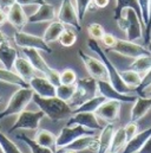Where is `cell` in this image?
Listing matches in <instances>:
<instances>
[{
  "instance_id": "obj_1",
  "label": "cell",
  "mask_w": 151,
  "mask_h": 153,
  "mask_svg": "<svg viewBox=\"0 0 151 153\" xmlns=\"http://www.w3.org/2000/svg\"><path fill=\"white\" fill-rule=\"evenodd\" d=\"M32 100L39 107V109L44 112L45 116H47L52 121L65 120L73 114V109L70 107V105L67 102L60 100L57 96L41 97L37 94H34Z\"/></svg>"
},
{
  "instance_id": "obj_2",
  "label": "cell",
  "mask_w": 151,
  "mask_h": 153,
  "mask_svg": "<svg viewBox=\"0 0 151 153\" xmlns=\"http://www.w3.org/2000/svg\"><path fill=\"white\" fill-rule=\"evenodd\" d=\"M87 45H89V48H90L93 52H96V53L99 56L100 61L104 63V65H105V68H106V71H108V75H109V82L112 84V87L114 89H117L118 91H120V93H123V94H130V93L135 91L133 89L129 88V87L124 83V81H123L122 77H120V73L117 70V68L113 65L112 62L109 59V57L106 56L105 51L99 46V44H98L97 40L90 38L87 40Z\"/></svg>"
},
{
  "instance_id": "obj_3",
  "label": "cell",
  "mask_w": 151,
  "mask_h": 153,
  "mask_svg": "<svg viewBox=\"0 0 151 153\" xmlns=\"http://www.w3.org/2000/svg\"><path fill=\"white\" fill-rule=\"evenodd\" d=\"M116 22L118 27L125 32L128 40L135 42L143 37V22L137 12L132 8H125Z\"/></svg>"
},
{
  "instance_id": "obj_4",
  "label": "cell",
  "mask_w": 151,
  "mask_h": 153,
  "mask_svg": "<svg viewBox=\"0 0 151 153\" xmlns=\"http://www.w3.org/2000/svg\"><path fill=\"white\" fill-rule=\"evenodd\" d=\"M98 94H99L98 93V84H97L96 78L90 76L77 79L75 95L71 99V101L69 102V105L72 109H75L78 106H80L81 103H84L85 101L95 97Z\"/></svg>"
},
{
  "instance_id": "obj_5",
  "label": "cell",
  "mask_w": 151,
  "mask_h": 153,
  "mask_svg": "<svg viewBox=\"0 0 151 153\" xmlns=\"http://www.w3.org/2000/svg\"><path fill=\"white\" fill-rule=\"evenodd\" d=\"M34 95V91L29 87V88H19L10 99L7 106L5 107V109L0 113V120L11 116V115H15L21 113L26 106L32 101Z\"/></svg>"
},
{
  "instance_id": "obj_6",
  "label": "cell",
  "mask_w": 151,
  "mask_h": 153,
  "mask_svg": "<svg viewBox=\"0 0 151 153\" xmlns=\"http://www.w3.org/2000/svg\"><path fill=\"white\" fill-rule=\"evenodd\" d=\"M84 135H95V131L85 128L80 125H72V126L66 125L64 128H62L59 135L57 137V141H56L57 151L63 150L69 144L75 141L76 139H78L80 137H84Z\"/></svg>"
},
{
  "instance_id": "obj_7",
  "label": "cell",
  "mask_w": 151,
  "mask_h": 153,
  "mask_svg": "<svg viewBox=\"0 0 151 153\" xmlns=\"http://www.w3.org/2000/svg\"><path fill=\"white\" fill-rule=\"evenodd\" d=\"M45 116L43 111L38 112H31V111H23L21 113L18 114L17 121L13 123V126L8 129L10 133H13L18 129H31V131H37L39 128V123L41 119Z\"/></svg>"
},
{
  "instance_id": "obj_8",
  "label": "cell",
  "mask_w": 151,
  "mask_h": 153,
  "mask_svg": "<svg viewBox=\"0 0 151 153\" xmlns=\"http://www.w3.org/2000/svg\"><path fill=\"white\" fill-rule=\"evenodd\" d=\"M109 51H113V52H117L119 55H123L125 57H131V58H137V57H141V56H149L151 55L149 52V50L141 45V44H137L135 42H131V40H128V39H118L116 44L113 45L112 48L108 49Z\"/></svg>"
},
{
  "instance_id": "obj_9",
  "label": "cell",
  "mask_w": 151,
  "mask_h": 153,
  "mask_svg": "<svg viewBox=\"0 0 151 153\" xmlns=\"http://www.w3.org/2000/svg\"><path fill=\"white\" fill-rule=\"evenodd\" d=\"M13 40L18 46H20L23 49H37L39 51L41 50L47 53L52 52V49L50 48L48 43H46L44 40V38H40V37L31 35V33L17 31L13 36Z\"/></svg>"
},
{
  "instance_id": "obj_10",
  "label": "cell",
  "mask_w": 151,
  "mask_h": 153,
  "mask_svg": "<svg viewBox=\"0 0 151 153\" xmlns=\"http://www.w3.org/2000/svg\"><path fill=\"white\" fill-rule=\"evenodd\" d=\"M78 55L80 57V59L83 61L86 70L89 71L90 76L96 78V79H104V81H109V75L106 71V68L104 65V63L98 59L95 58L87 53H85L83 50H78Z\"/></svg>"
},
{
  "instance_id": "obj_11",
  "label": "cell",
  "mask_w": 151,
  "mask_h": 153,
  "mask_svg": "<svg viewBox=\"0 0 151 153\" xmlns=\"http://www.w3.org/2000/svg\"><path fill=\"white\" fill-rule=\"evenodd\" d=\"M97 84H98V93L100 95H103L106 100H116L119 102H135L137 96L136 95H131V94H123L120 91H118L117 89H114L112 84L109 81H104V79H97Z\"/></svg>"
},
{
  "instance_id": "obj_12",
  "label": "cell",
  "mask_w": 151,
  "mask_h": 153,
  "mask_svg": "<svg viewBox=\"0 0 151 153\" xmlns=\"http://www.w3.org/2000/svg\"><path fill=\"white\" fill-rule=\"evenodd\" d=\"M58 20H60L64 25H70L75 27L76 31L81 30V24L78 19V13L72 0H63L60 10L58 12Z\"/></svg>"
},
{
  "instance_id": "obj_13",
  "label": "cell",
  "mask_w": 151,
  "mask_h": 153,
  "mask_svg": "<svg viewBox=\"0 0 151 153\" xmlns=\"http://www.w3.org/2000/svg\"><path fill=\"white\" fill-rule=\"evenodd\" d=\"M72 125H80L85 128L93 129V131L103 129V126L98 121L96 113H90V112L73 113L69 117V121H67V126H72Z\"/></svg>"
},
{
  "instance_id": "obj_14",
  "label": "cell",
  "mask_w": 151,
  "mask_h": 153,
  "mask_svg": "<svg viewBox=\"0 0 151 153\" xmlns=\"http://www.w3.org/2000/svg\"><path fill=\"white\" fill-rule=\"evenodd\" d=\"M120 106L122 102L116 101V100H106L103 102L99 108L95 112L97 117L106 121L108 123H113L119 119L120 114Z\"/></svg>"
},
{
  "instance_id": "obj_15",
  "label": "cell",
  "mask_w": 151,
  "mask_h": 153,
  "mask_svg": "<svg viewBox=\"0 0 151 153\" xmlns=\"http://www.w3.org/2000/svg\"><path fill=\"white\" fill-rule=\"evenodd\" d=\"M30 88L41 97L56 96V85H53L46 77L33 76L29 81Z\"/></svg>"
},
{
  "instance_id": "obj_16",
  "label": "cell",
  "mask_w": 151,
  "mask_h": 153,
  "mask_svg": "<svg viewBox=\"0 0 151 153\" xmlns=\"http://www.w3.org/2000/svg\"><path fill=\"white\" fill-rule=\"evenodd\" d=\"M7 20L18 30L21 31V29L25 26V24L29 22V18L26 17L23 6L19 5L18 2H14L8 10H7Z\"/></svg>"
},
{
  "instance_id": "obj_17",
  "label": "cell",
  "mask_w": 151,
  "mask_h": 153,
  "mask_svg": "<svg viewBox=\"0 0 151 153\" xmlns=\"http://www.w3.org/2000/svg\"><path fill=\"white\" fill-rule=\"evenodd\" d=\"M97 147H98V137H96V135H84V137H80V138L76 139L75 141L69 144L63 150H73L76 152H81V151H85V150L97 151Z\"/></svg>"
},
{
  "instance_id": "obj_18",
  "label": "cell",
  "mask_w": 151,
  "mask_h": 153,
  "mask_svg": "<svg viewBox=\"0 0 151 153\" xmlns=\"http://www.w3.org/2000/svg\"><path fill=\"white\" fill-rule=\"evenodd\" d=\"M56 18V11L54 6L47 2H44L40 5L37 12L31 14L29 17L30 23H43V22H51Z\"/></svg>"
},
{
  "instance_id": "obj_19",
  "label": "cell",
  "mask_w": 151,
  "mask_h": 153,
  "mask_svg": "<svg viewBox=\"0 0 151 153\" xmlns=\"http://www.w3.org/2000/svg\"><path fill=\"white\" fill-rule=\"evenodd\" d=\"M151 108V97L145 96H137L135 105L131 109V121L137 122L147 114Z\"/></svg>"
},
{
  "instance_id": "obj_20",
  "label": "cell",
  "mask_w": 151,
  "mask_h": 153,
  "mask_svg": "<svg viewBox=\"0 0 151 153\" xmlns=\"http://www.w3.org/2000/svg\"><path fill=\"white\" fill-rule=\"evenodd\" d=\"M23 50H24V53H25L26 58L31 62V64L33 65V68L37 71H40L44 75H46L48 73L51 67L47 65L45 59L41 57L39 50H37V49H23Z\"/></svg>"
},
{
  "instance_id": "obj_21",
  "label": "cell",
  "mask_w": 151,
  "mask_h": 153,
  "mask_svg": "<svg viewBox=\"0 0 151 153\" xmlns=\"http://www.w3.org/2000/svg\"><path fill=\"white\" fill-rule=\"evenodd\" d=\"M151 135V127L141 132V133H137L131 140H129L124 147V150L122 151V153H136L138 152L142 146L145 144V141L150 138Z\"/></svg>"
},
{
  "instance_id": "obj_22",
  "label": "cell",
  "mask_w": 151,
  "mask_h": 153,
  "mask_svg": "<svg viewBox=\"0 0 151 153\" xmlns=\"http://www.w3.org/2000/svg\"><path fill=\"white\" fill-rule=\"evenodd\" d=\"M114 133V127L113 123H108L105 127H103L100 135L98 137V147H97V153H108L111 146L112 137Z\"/></svg>"
},
{
  "instance_id": "obj_23",
  "label": "cell",
  "mask_w": 151,
  "mask_h": 153,
  "mask_svg": "<svg viewBox=\"0 0 151 153\" xmlns=\"http://www.w3.org/2000/svg\"><path fill=\"white\" fill-rule=\"evenodd\" d=\"M13 68L15 69L17 74L20 75L26 82H29L33 76H36V69L33 68V65L31 64V62L27 58H23V57H17Z\"/></svg>"
},
{
  "instance_id": "obj_24",
  "label": "cell",
  "mask_w": 151,
  "mask_h": 153,
  "mask_svg": "<svg viewBox=\"0 0 151 153\" xmlns=\"http://www.w3.org/2000/svg\"><path fill=\"white\" fill-rule=\"evenodd\" d=\"M18 57V53L15 49H13L7 42L0 44V62L4 64L6 69H12L14 65V62Z\"/></svg>"
},
{
  "instance_id": "obj_25",
  "label": "cell",
  "mask_w": 151,
  "mask_h": 153,
  "mask_svg": "<svg viewBox=\"0 0 151 153\" xmlns=\"http://www.w3.org/2000/svg\"><path fill=\"white\" fill-rule=\"evenodd\" d=\"M0 81L5 82V83H10L13 85H18L19 88H29L30 84L29 82H26L20 75H18L17 73H13L10 69L6 68H0Z\"/></svg>"
},
{
  "instance_id": "obj_26",
  "label": "cell",
  "mask_w": 151,
  "mask_h": 153,
  "mask_svg": "<svg viewBox=\"0 0 151 153\" xmlns=\"http://www.w3.org/2000/svg\"><path fill=\"white\" fill-rule=\"evenodd\" d=\"M34 141L38 143L39 145L44 146V147H47V149L52 150L54 153L57 152V147H56L57 137H56L53 133H51L50 131H46V129H39L37 133H36Z\"/></svg>"
},
{
  "instance_id": "obj_27",
  "label": "cell",
  "mask_w": 151,
  "mask_h": 153,
  "mask_svg": "<svg viewBox=\"0 0 151 153\" xmlns=\"http://www.w3.org/2000/svg\"><path fill=\"white\" fill-rule=\"evenodd\" d=\"M65 25L60 22V20H54L50 24V26L46 29L45 33H44V40L46 43H52V42H56L58 40L60 35L63 33V31L65 30Z\"/></svg>"
},
{
  "instance_id": "obj_28",
  "label": "cell",
  "mask_w": 151,
  "mask_h": 153,
  "mask_svg": "<svg viewBox=\"0 0 151 153\" xmlns=\"http://www.w3.org/2000/svg\"><path fill=\"white\" fill-rule=\"evenodd\" d=\"M105 101H106V99H105L103 95L98 94V95H96L95 97H92V99L85 101L84 103H81L80 106H78L77 108H75V109H73V113H80V112L95 113V112L99 108V106H100L103 102H105Z\"/></svg>"
},
{
  "instance_id": "obj_29",
  "label": "cell",
  "mask_w": 151,
  "mask_h": 153,
  "mask_svg": "<svg viewBox=\"0 0 151 153\" xmlns=\"http://www.w3.org/2000/svg\"><path fill=\"white\" fill-rule=\"evenodd\" d=\"M125 8H132L133 11L137 12V14H138V16L141 17V19H142L141 8H139V5H138V1H137V0H116L114 16H113V17H114V20L122 16V12H123Z\"/></svg>"
},
{
  "instance_id": "obj_30",
  "label": "cell",
  "mask_w": 151,
  "mask_h": 153,
  "mask_svg": "<svg viewBox=\"0 0 151 153\" xmlns=\"http://www.w3.org/2000/svg\"><path fill=\"white\" fill-rule=\"evenodd\" d=\"M126 143H128V140H126L124 127H120L117 131H114V133H113L112 141H111V146H110L109 151L122 153V151L124 150V147L126 145Z\"/></svg>"
},
{
  "instance_id": "obj_31",
  "label": "cell",
  "mask_w": 151,
  "mask_h": 153,
  "mask_svg": "<svg viewBox=\"0 0 151 153\" xmlns=\"http://www.w3.org/2000/svg\"><path fill=\"white\" fill-rule=\"evenodd\" d=\"M120 73V77L124 81V83L131 88V89H136L141 82H142V76L139 73L135 71V70H131V69H126V70H123V71H119Z\"/></svg>"
},
{
  "instance_id": "obj_32",
  "label": "cell",
  "mask_w": 151,
  "mask_h": 153,
  "mask_svg": "<svg viewBox=\"0 0 151 153\" xmlns=\"http://www.w3.org/2000/svg\"><path fill=\"white\" fill-rule=\"evenodd\" d=\"M151 68V55L149 56H141L135 58V61L129 65V69L135 70L137 73H147Z\"/></svg>"
},
{
  "instance_id": "obj_33",
  "label": "cell",
  "mask_w": 151,
  "mask_h": 153,
  "mask_svg": "<svg viewBox=\"0 0 151 153\" xmlns=\"http://www.w3.org/2000/svg\"><path fill=\"white\" fill-rule=\"evenodd\" d=\"M76 91V84H59L56 87V96L65 102H70Z\"/></svg>"
},
{
  "instance_id": "obj_34",
  "label": "cell",
  "mask_w": 151,
  "mask_h": 153,
  "mask_svg": "<svg viewBox=\"0 0 151 153\" xmlns=\"http://www.w3.org/2000/svg\"><path fill=\"white\" fill-rule=\"evenodd\" d=\"M17 138H18L19 140L24 141V143L30 147V150H31V152L32 153H54L52 150H50V149H47V147H44V146L39 145L38 143L34 141V139H31V138H29V137L25 135V134H18Z\"/></svg>"
},
{
  "instance_id": "obj_35",
  "label": "cell",
  "mask_w": 151,
  "mask_h": 153,
  "mask_svg": "<svg viewBox=\"0 0 151 153\" xmlns=\"http://www.w3.org/2000/svg\"><path fill=\"white\" fill-rule=\"evenodd\" d=\"M0 146L2 147L5 153H23L19 150V147L11 139H8L1 131H0Z\"/></svg>"
},
{
  "instance_id": "obj_36",
  "label": "cell",
  "mask_w": 151,
  "mask_h": 153,
  "mask_svg": "<svg viewBox=\"0 0 151 153\" xmlns=\"http://www.w3.org/2000/svg\"><path fill=\"white\" fill-rule=\"evenodd\" d=\"M58 40H59V43L63 46L70 48V46H72L76 42H77V33H76L75 31H71V30L65 29L63 31V33L60 35V37H59Z\"/></svg>"
},
{
  "instance_id": "obj_37",
  "label": "cell",
  "mask_w": 151,
  "mask_h": 153,
  "mask_svg": "<svg viewBox=\"0 0 151 153\" xmlns=\"http://www.w3.org/2000/svg\"><path fill=\"white\" fill-rule=\"evenodd\" d=\"M87 32H89V36L95 40H102V38L105 35V31H104L103 26L100 24H97V23L90 24L87 26Z\"/></svg>"
},
{
  "instance_id": "obj_38",
  "label": "cell",
  "mask_w": 151,
  "mask_h": 153,
  "mask_svg": "<svg viewBox=\"0 0 151 153\" xmlns=\"http://www.w3.org/2000/svg\"><path fill=\"white\" fill-rule=\"evenodd\" d=\"M77 4V13H78V19L80 22V24L83 23V19L90 7V5L92 4V0H76Z\"/></svg>"
},
{
  "instance_id": "obj_39",
  "label": "cell",
  "mask_w": 151,
  "mask_h": 153,
  "mask_svg": "<svg viewBox=\"0 0 151 153\" xmlns=\"http://www.w3.org/2000/svg\"><path fill=\"white\" fill-rule=\"evenodd\" d=\"M77 74L72 69H65L60 73V84H76Z\"/></svg>"
},
{
  "instance_id": "obj_40",
  "label": "cell",
  "mask_w": 151,
  "mask_h": 153,
  "mask_svg": "<svg viewBox=\"0 0 151 153\" xmlns=\"http://www.w3.org/2000/svg\"><path fill=\"white\" fill-rule=\"evenodd\" d=\"M151 87V68L145 73L144 77H142L141 84L135 89V91L138 94V96H144V90Z\"/></svg>"
},
{
  "instance_id": "obj_41",
  "label": "cell",
  "mask_w": 151,
  "mask_h": 153,
  "mask_svg": "<svg viewBox=\"0 0 151 153\" xmlns=\"http://www.w3.org/2000/svg\"><path fill=\"white\" fill-rule=\"evenodd\" d=\"M139 8H141V16H142V22L144 27H147L148 19H149V2L150 0H137Z\"/></svg>"
},
{
  "instance_id": "obj_42",
  "label": "cell",
  "mask_w": 151,
  "mask_h": 153,
  "mask_svg": "<svg viewBox=\"0 0 151 153\" xmlns=\"http://www.w3.org/2000/svg\"><path fill=\"white\" fill-rule=\"evenodd\" d=\"M124 131H125V135H126V140H131L137 133H138V125L135 122V121H130L125 127H124Z\"/></svg>"
},
{
  "instance_id": "obj_43",
  "label": "cell",
  "mask_w": 151,
  "mask_h": 153,
  "mask_svg": "<svg viewBox=\"0 0 151 153\" xmlns=\"http://www.w3.org/2000/svg\"><path fill=\"white\" fill-rule=\"evenodd\" d=\"M45 77H46L53 85H56V87H58V85L60 84V73H59L58 70L53 69V68H50L48 73L45 75Z\"/></svg>"
},
{
  "instance_id": "obj_44",
  "label": "cell",
  "mask_w": 151,
  "mask_h": 153,
  "mask_svg": "<svg viewBox=\"0 0 151 153\" xmlns=\"http://www.w3.org/2000/svg\"><path fill=\"white\" fill-rule=\"evenodd\" d=\"M150 33H151V0L149 2V19H148V24L145 27V33H144V44L147 45L150 42Z\"/></svg>"
},
{
  "instance_id": "obj_45",
  "label": "cell",
  "mask_w": 151,
  "mask_h": 153,
  "mask_svg": "<svg viewBox=\"0 0 151 153\" xmlns=\"http://www.w3.org/2000/svg\"><path fill=\"white\" fill-rule=\"evenodd\" d=\"M102 42L104 43V45H105L108 49H110V48H112L113 45L116 44L117 38H116L113 35H111V33H105L104 37L102 38Z\"/></svg>"
},
{
  "instance_id": "obj_46",
  "label": "cell",
  "mask_w": 151,
  "mask_h": 153,
  "mask_svg": "<svg viewBox=\"0 0 151 153\" xmlns=\"http://www.w3.org/2000/svg\"><path fill=\"white\" fill-rule=\"evenodd\" d=\"M15 2H18L21 6H26V5H41L45 1L44 0H15Z\"/></svg>"
},
{
  "instance_id": "obj_47",
  "label": "cell",
  "mask_w": 151,
  "mask_h": 153,
  "mask_svg": "<svg viewBox=\"0 0 151 153\" xmlns=\"http://www.w3.org/2000/svg\"><path fill=\"white\" fill-rule=\"evenodd\" d=\"M136 153H151V135L150 138L145 141V144L142 146V149Z\"/></svg>"
},
{
  "instance_id": "obj_48",
  "label": "cell",
  "mask_w": 151,
  "mask_h": 153,
  "mask_svg": "<svg viewBox=\"0 0 151 153\" xmlns=\"http://www.w3.org/2000/svg\"><path fill=\"white\" fill-rule=\"evenodd\" d=\"M14 2H15V0H0V8L4 11L8 10Z\"/></svg>"
},
{
  "instance_id": "obj_49",
  "label": "cell",
  "mask_w": 151,
  "mask_h": 153,
  "mask_svg": "<svg viewBox=\"0 0 151 153\" xmlns=\"http://www.w3.org/2000/svg\"><path fill=\"white\" fill-rule=\"evenodd\" d=\"M92 2L96 5V7H98V8H105L108 5H109V2H110V0H92Z\"/></svg>"
},
{
  "instance_id": "obj_50",
  "label": "cell",
  "mask_w": 151,
  "mask_h": 153,
  "mask_svg": "<svg viewBox=\"0 0 151 153\" xmlns=\"http://www.w3.org/2000/svg\"><path fill=\"white\" fill-rule=\"evenodd\" d=\"M6 20H7V16H6L5 11L0 8V26H2V25L5 24Z\"/></svg>"
},
{
  "instance_id": "obj_51",
  "label": "cell",
  "mask_w": 151,
  "mask_h": 153,
  "mask_svg": "<svg viewBox=\"0 0 151 153\" xmlns=\"http://www.w3.org/2000/svg\"><path fill=\"white\" fill-rule=\"evenodd\" d=\"M5 42H7V37L0 31V44H1V43H5Z\"/></svg>"
},
{
  "instance_id": "obj_52",
  "label": "cell",
  "mask_w": 151,
  "mask_h": 153,
  "mask_svg": "<svg viewBox=\"0 0 151 153\" xmlns=\"http://www.w3.org/2000/svg\"><path fill=\"white\" fill-rule=\"evenodd\" d=\"M145 48L149 50V52L151 53V40L149 42V43H148V44H147V45H145Z\"/></svg>"
},
{
  "instance_id": "obj_53",
  "label": "cell",
  "mask_w": 151,
  "mask_h": 153,
  "mask_svg": "<svg viewBox=\"0 0 151 153\" xmlns=\"http://www.w3.org/2000/svg\"><path fill=\"white\" fill-rule=\"evenodd\" d=\"M64 153H77V152L73 151V150H65V152Z\"/></svg>"
},
{
  "instance_id": "obj_54",
  "label": "cell",
  "mask_w": 151,
  "mask_h": 153,
  "mask_svg": "<svg viewBox=\"0 0 151 153\" xmlns=\"http://www.w3.org/2000/svg\"><path fill=\"white\" fill-rule=\"evenodd\" d=\"M0 153H5V152H4V150H2V147H1V146H0Z\"/></svg>"
},
{
  "instance_id": "obj_55",
  "label": "cell",
  "mask_w": 151,
  "mask_h": 153,
  "mask_svg": "<svg viewBox=\"0 0 151 153\" xmlns=\"http://www.w3.org/2000/svg\"><path fill=\"white\" fill-rule=\"evenodd\" d=\"M108 153H120V152H111V151H109Z\"/></svg>"
},
{
  "instance_id": "obj_56",
  "label": "cell",
  "mask_w": 151,
  "mask_h": 153,
  "mask_svg": "<svg viewBox=\"0 0 151 153\" xmlns=\"http://www.w3.org/2000/svg\"><path fill=\"white\" fill-rule=\"evenodd\" d=\"M149 96L151 97V90H150V93H149Z\"/></svg>"
},
{
  "instance_id": "obj_57",
  "label": "cell",
  "mask_w": 151,
  "mask_h": 153,
  "mask_svg": "<svg viewBox=\"0 0 151 153\" xmlns=\"http://www.w3.org/2000/svg\"><path fill=\"white\" fill-rule=\"evenodd\" d=\"M0 101H1V97H0Z\"/></svg>"
}]
</instances>
